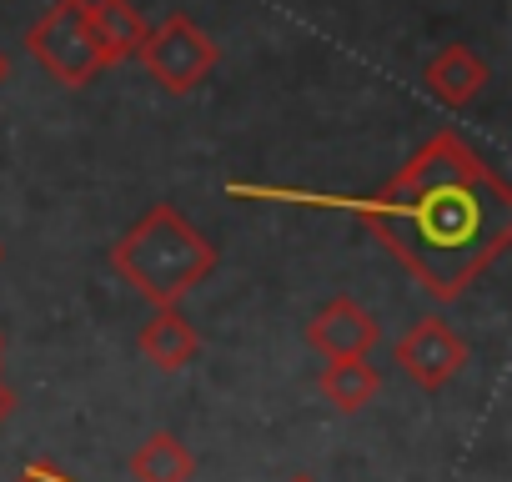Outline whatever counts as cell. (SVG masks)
Instances as JSON below:
<instances>
[{"label":"cell","mask_w":512,"mask_h":482,"mask_svg":"<svg viewBox=\"0 0 512 482\" xmlns=\"http://www.w3.org/2000/svg\"><path fill=\"white\" fill-rule=\"evenodd\" d=\"M11 81V61H6V51H0V86Z\"/></svg>","instance_id":"14"},{"label":"cell","mask_w":512,"mask_h":482,"mask_svg":"<svg viewBox=\"0 0 512 482\" xmlns=\"http://www.w3.org/2000/svg\"><path fill=\"white\" fill-rule=\"evenodd\" d=\"M0 257H6V247H0Z\"/></svg>","instance_id":"16"},{"label":"cell","mask_w":512,"mask_h":482,"mask_svg":"<svg viewBox=\"0 0 512 482\" xmlns=\"http://www.w3.org/2000/svg\"><path fill=\"white\" fill-rule=\"evenodd\" d=\"M357 216L437 302H457L512 241V191L457 131L427 136Z\"/></svg>","instance_id":"1"},{"label":"cell","mask_w":512,"mask_h":482,"mask_svg":"<svg viewBox=\"0 0 512 482\" xmlns=\"http://www.w3.org/2000/svg\"><path fill=\"white\" fill-rule=\"evenodd\" d=\"M26 46L46 66V76L71 86V91L91 86L106 71L96 31H91V16H86V0H56V6L26 31Z\"/></svg>","instance_id":"3"},{"label":"cell","mask_w":512,"mask_h":482,"mask_svg":"<svg viewBox=\"0 0 512 482\" xmlns=\"http://www.w3.org/2000/svg\"><path fill=\"white\" fill-rule=\"evenodd\" d=\"M297 482H312V477H297Z\"/></svg>","instance_id":"15"},{"label":"cell","mask_w":512,"mask_h":482,"mask_svg":"<svg viewBox=\"0 0 512 482\" xmlns=\"http://www.w3.org/2000/svg\"><path fill=\"white\" fill-rule=\"evenodd\" d=\"M86 16H91V31H96V46H101V61L106 66H121L141 51L146 41V21L131 0H86Z\"/></svg>","instance_id":"9"},{"label":"cell","mask_w":512,"mask_h":482,"mask_svg":"<svg viewBox=\"0 0 512 482\" xmlns=\"http://www.w3.org/2000/svg\"><path fill=\"white\" fill-rule=\"evenodd\" d=\"M377 387H382V377H377V367L367 357H332L322 367V377H317V392L337 412H362L377 397Z\"/></svg>","instance_id":"10"},{"label":"cell","mask_w":512,"mask_h":482,"mask_svg":"<svg viewBox=\"0 0 512 482\" xmlns=\"http://www.w3.org/2000/svg\"><path fill=\"white\" fill-rule=\"evenodd\" d=\"M136 347H141V357H146L151 367H161V372H181V367L196 357L201 337H196V327L181 317V307L171 302V307H156V312L146 317Z\"/></svg>","instance_id":"8"},{"label":"cell","mask_w":512,"mask_h":482,"mask_svg":"<svg viewBox=\"0 0 512 482\" xmlns=\"http://www.w3.org/2000/svg\"><path fill=\"white\" fill-rule=\"evenodd\" d=\"M136 61L146 66V76H151L161 91L186 96V91H196V86L216 71V41H211L191 16L176 11V16H166L156 31H146Z\"/></svg>","instance_id":"4"},{"label":"cell","mask_w":512,"mask_h":482,"mask_svg":"<svg viewBox=\"0 0 512 482\" xmlns=\"http://www.w3.org/2000/svg\"><path fill=\"white\" fill-rule=\"evenodd\" d=\"M16 482H61V477H56L51 467H31V472H21Z\"/></svg>","instance_id":"13"},{"label":"cell","mask_w":512,"mask_h":482,"mask_svg":"<svg viewBox=\"0 0 512 482\" xmlns=\"http://www.w3.org/2000/svg\"><path fill=\"white\" fill-rule=\"evenodd\" d=\"M196 457L186 452V442L176 432H151L136 452H131V477L136 482H191Z\"/></svg>","instance_id":"11"},{"label":"cell","mask_w":512,"mask_h":482,"mask_svg":"<svg viewBox=\"0 0 512 482\" xmlns=\"http://www.w3.org/2000/svg\"><path fill=\"white\" fill-rule=\"evenodd\" d=\"M11 412H16V392H11L6 382H0V427L11 422Z\"/></svg>","instance_id":"12"},{"label":"cell","mask_w":512,"mask_h":482,"mask_svg":"<svg viewBox=\"0 0 512 482\" xmlns=\"http://www.w3.org/2000/svg\"><path fill=\"white\" fill-rule=\"evenodd\" d=\"M397 367H402L422 392H437V387H447V382L467 367V342L457 337L452 322L422 317V322H412V332L397 342Z\"/></svg>","instance_id":"5"},{"label":"cell","mask_w":512,"mask_h":482,"mask_svg":"<svg viewBox=\"0 0 512 482\" xmlns=\"http://www.w3.org/2000/svg\"><path fill=\"white\" fill-rule=\"evenodd\" d=\"M377 337H382L377 317H372L362 302H352V297H332V302L307 322V347H317L327 362H332V357H367V352L377 347Z\"/></svg>","instance_id":"6"},{"label":"cell","mask_w":512,"mask_h":482,"mask_svg":"<svg viewBox=\"0 0 512 482\" xmlns=\"http://www.w3.org/2000/svg\"><path fill=\"white\" fill-rule=\"evenodd\" d=\"M422 81H427V91H432L442 106L462 111V106H472V101L487 91L492 71H487V61H482L472 46H442V51L427 61Z\"/></svg>","instance_id":"7"},{"label":"cell","mask_w":512,"mask_h":482,"mask_svg":"<svg viewBox=\"0 0 512 482\" xmlns=\"http://www.w3.org/2000/svg\"><path fill=\"white\" fill-rule=\"evenodd\" d=\"M211 267H216L211 236H201L176 206H151L111 247V272L151 307L181 302L191 287L211 277Z\"/></svg>","instance_id":"2"}]
</instances>
